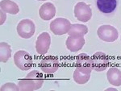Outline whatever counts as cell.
Segmentation results:
<instances>
[{"label": "cell", "instance_id": "17", "mask_svg": "<svg viewBox=\"0 0 121 91\" xmlns=\"http://www.w3.org/2000/svg\"><path fill=\"white\" fill-rule=\"evenodd\" d=\"M90 77H91V73L83 72L76 68L73 73V80L76 83L79 85L86 84L90 80Z\"/></svg>", "mask_w": 121, "mask_h": 91}, {"label": "cell", "instance_id": "6", "mask_svg": "<svg viewBox=\"0 0 121 91\" xmlns=\"http://www.w3.org/2000/svg\"><path fill=\"white\" fill-rule=\"evenodd\" d=\"M40 67L44 73L52 74L59 69V61L57 58L53 56H48L40 61Z\"/></svg>", "mask_w": 121, "mask_h": 91}, {"label": "cell", "instance_id": "14", "mask_svg": "<svg viewBox=\"0 0 121 91\" xmlns=\"http://www.w3.org/2000/svg\"><path fill=\"white\" fill-rule=\"evenodd\" d=\"M26 78H28L32 84L34 86L35 90H37L41 88L43 83H44V77L40 72L37 70H32L30 73H28L26 76Z\"/></svg>", "mask_w": 121, "mask_h": 91}, {"label": "cell", "instance_id": "13", "mask_svg": "<svg viewBox=\"0 0 121 91\" xmlns=\"http://www.w3.org/2000/svg\"><path fill=\"white\" fill-rule=\"evenodd\" d=\"M107 78L112 86H121V71L117 68L112 67L108 69L107 73Z\"/></svg>", "mask_w": 121, "mask_h": 91}, {"label": "cell", "instance_id": "15", "mask_svg": "<svg viewBox=\"0 0 121 91\" xmlns=\"http://www.w3.org/2000/svg\"><path fill=\"white\" fill-rule=\"evenodd\" d=\"M0 8L1 11L5 13H9L11 15H16L19 11V7L18 4L11 0H2L0 3Z\"/></svg>", "mask_w": 121, "mask_h": 91}, {"label": "cell", "instance_id": "21", "mask_svg": "<svg viewBox=\"0 0 121 91\" xmlns=\"http://www.w3.org/2000/svg\"><path fill=\"white\" fill-rule=\"evenodd\" d=\"M6 19H7V15H6V13L4 11H1V24H4Z\"/></svg>", "mask_w": 121, "mask_h": 91}, {"label": "cell", "instance_id": "20", "mask_svg": "<svg viewBox=\"0 0 121 91\" xmlns=\"http://www.w3.org/2000/svg\"><path fill=\"white\" fill-rule=\"evenodd\" d=\"M19 86L15 85L13 82H7L3 85L1 87V91H19Z\"/></svg>", "mask_w": 121, "mask_h": 91}, {"label": "cell", "instance_id": "7", "mask_svg": "<svg viewBox=\"0 0 121 91\" xmlns=\"http://www.w3.org/2000/svg\"><path fill=\"white\" fill-rule=\"evenodd\" d=\"M91 60H92L93 69L97 72L104 71L108 66L109 58L106 53H102V52H98L94 54L91 57Z\"/></svg>", "mask_w": 121, "mask_h": 91}, {"label": "cell", "instance_id": "22", "mask_svg": "<svg viewBox=\"0 0 121 91\" xmlns=\"http://www.w3.org/2000/svg\"><path fill=\"white\" fill-rule=\"evenodd\" d=\"M106 90L107 91H108V90H115V91H117V90L116 88H107L106 89Z\"/></svg>", "mask_w": 121, "mask_h": 91}, {"label": "cell", "instance_id": "5", "mask_svg": "<svg viewBox=\"0 0 121 91\" xmlns=\"http://www.w3.org/2000/svg\"><path fill=\"white\" fill-rule=\"evenodd\" d=\"M35 31H36V27L31 19H23L17 26V32L19 36L23 39L32 37Z\"/></svg>", "mask_w": 121, "mask_h": 91}, {"label": "cell", "instance_id": "2", "mask_svg": "<svg viewBox=\"0 0 121 91\" xmlns=\"http://www.w3.org/2000/svg\"><path fill=\"white\" fill-rule=\"evenodd\" d=\"M97 35L103 41L114 42L118 38L119 33L117 29L111 25H102L97 30Z\"/></svg>", "mask_w": 121, "mask_h": 91}, {"label": "cell", "instance_id": "1", "mask_svg": "<svg viewBox=\"0 0 121 91\" xmlns=\"http://www.w3.org/2000/svg\"><path fill=\"white\" fill-rule=\"evenodd\" d=\"M14 62L19 69L23 71L29 70L32 67V58L28 52L19 50L14 55Z\"/></svg>", "mask_w": 121, "mask_h": 91}, {"label": "cell", "instance_id": "19", "mask_svg": "<svg viewBox=\"0 0 121 91\" xmlns=\"http://www.w3.org/2000/svg\"><path fill=\"white\" fill-rule=\"evenodd\" d=\"M19 90L20 91H32L35 90L34 86L32 84V82L28 80V78L21 79L18 82Z\"/></svg>", "mask_w": 121, "mask_h": 91}, {"label": "cell", "instance_id": "9", "mask_svg": "<svg viewBox=\"0 0 121 91\" xmlns=\"http://www.w3.org/2000/svg\"><path fill=\"white\" fill-rule=\"evenodd\" d=\"M76 68L83 72L91 73L92 71V60L87 54L81 53L76 58Z\"/></svg>", "mask_w": 121, "mask_h": 91}, {"label": "cell", "instance_id": "11", "mask_svg": "<svg viewBox=\"0 0 121 91\" xmlns=\"http://www.w3.org/2000/svg\"><path fill=\"white\" fill-rule=\"evenodd\" d=\"M39 15L43 20H50L55 16L56 7L52 3H45L39 10Z\"/></svg>", "mask_w": 121, "mask_h": 91}, {"label": "cell", "instance_id": "4", "mask_svg": "<svg viewBox=\"0 0 121 91\" xmlns=\"http://www.w3.org/2000/svg\"><path fill=\"white\" fill-rule=\"evenodd\" d=\"M74 15L78 20L83 23L88 22L92 17V11L89 5L84 2H78L74 7Z\"/></svg>", "mask_w": 121, "mask_h": 91}, {"label": "cell", "instance_id": "8", "mask_svg": "<svg viewBox=\"0 0 121 91\" xmlns=\"http://www.w3.org/2000/svg\"><path fill=\"white\" fill-rule=\"evenodd\" d=\"M51 44V37L48 32H42L37 37L36 42V50L38 54L44 55L49 49Z\"/></svg>", "mask_w": 121, "mask_h": 91}, {"label": "cell", "instance_id": "23", "mask_svg": "<svg viewBox=\"0 0 121 91\" xmlns=\"http://www.w3.org/2000/svg\"><path fill=\"white\" fill-rule=\"evenodd\" d=\"M37 1H46V0H37Z\"/></svg>", "mask_w": 121, "mask_h": 91}, {"label": "cell", "instance_id": "16", "mask_svg": "<svg viewBox=\"0 0 121 91\" xmlns=\"http://www.w3.org/2000/svg\"><path fill=\"white\" fill-rule=\"evenodd\" d=\"M87 32H88V28L86 25L74 24L71 25V28L67 34L69 36H73V37H84V36L86 35Z\"/></svg>", "mask_w": 121, "mask_h": 91}, {"label": "cell", "instance_id": "3", "mask_svg": "<svg viewBox=\"0 0 121 91\" xmlns=\"http://www.w3.org/2000/svg\"><path fill=\"white\" fill-rule=\"evenodd\" d=\"M71 24L69 20L65 18H56L52 20L50 24V30L52 32L57 36H62L64 34L68 33L71 28Z\"/></svg>", "mask_w": 121, "mask_h": 91}, {"label": "cell", "instance_id": "10", "mask_svg": "<svg viewBox=\"0 0 121 91\" xmlns=\"http://www.w3.org/2000/svg\"><path fill=\"white\" fill-rule=\"evenodd\" d=\"M97 7L104 14H110L116 11L118 0H96Z\"/></svg>", "mask_w": 121, "mask_h": 91}, {"label": "cell", "instance_id": "18", "mask_svg": "<svg viewBox=\"0 0 121 91\" xmlns=\"http://www.w3.org/2000/svg\"><path fill=\"white\" fill-rule=\"evenodd\" d=\"M11 56V48L6 42H1L0 44V61L6 63Z\"/></svg>", "mask_w": 121, "mask_h": 91}, {"label": "cell", "instance_id": "12", "mask_svg": "<svg viewBox=\"0 0 121 91\" xmlns=\"http://www.w3.org/2000/svg\"><path fill=\"white\" fill-rule=\"evenodd\" d=\"M66 48L70 52L76 53L81 50L85 44V39L83 37H73V36H68L65 41Z\"/></svg>", "mask_w": 121, "mask_h": 91}]
</instances>
